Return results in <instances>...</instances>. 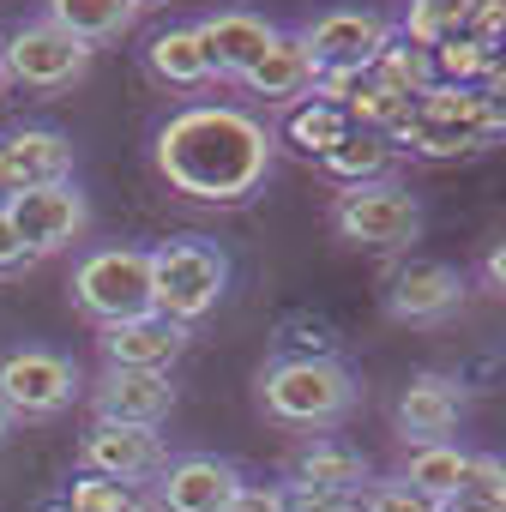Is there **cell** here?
Listing matches in <instances>:
<instances>
[{"mask_svg":"<svg viewBox=\"0 0 506 512\" xmlns=\"http://www.w3.org/2000/svg\"><path fill=\"white\" fill-rule=\"evenodd\" d=\"M332 229L356 247H380V253H398L422 235V205L410 187L398 181H362V187H344L332 199Z\"/></svg>","mask_w":506,"mask_h":512,"instance_id":"cell-6","label":"cell"},{"mask_svg":"<svg viewBox=\"0 0 506 512\" xmlns=\"http://www.w3.org/2000/svg\"><path fill=\"white\" fill-rule=\"evenodd\" d=\"M235 85H241L247 97H266V103H296V97L314 91V61H308V49H302L296 31H278V43L253 61Z\"/></svg>","mask_w":506,"mask_h":512,"instance_id":"cell-19","label":"cell"},{"mask_svg":"<svg viewBox=\"0 0 506 512\" xmlns=\"http://www.w3.org/2000/svg\"><path fill=\"white\" fill-rule=\"evenodd\" d=\"M91 73V43L55 31L49 19L19 25L0 43V85H25V91H67Z\"/></svg>","mask_w":506,"mask_h":512,"instance_id":"cell-7","label":"cell"},{"mask_svg":"<svg viewBox=\"0 0 506 512\" xmlns=\"http://www.w3.org/2000/svg\"><path fill=\"white\" fill-rule=\"evenodd\" d=\"M260 404L284 428H338L356 410V380L332 356H290L260 374Z\"/></svg>","mask_w":506,"mask_h":512,"instance_id":"cell-3","label":"cell"},{"mask_svg":"<svg viewBox=\"0 0 506 512\" xmlns=\"http://www.w3.org/2000/svg\"><path fill=\"white\" fill-rule=\"evenodd\" d=\"M169 464V446L157 428H115V422H91V434L79 440V470L85 476H109V482H145Z\"/></svg>","mask_w":506,"mask_h":512,"instance_id":"cell-12","label":"cell"},{"mask_svg":"<svg viewBox=\"0 0 506 512\" xmlns=\"http://www.w3.org/2000/svg\"><path fill=\"white\" fill-rule=\"evenodd\" d=\"M368 73L380 79V85H392L398 97H422L428 85H434V73H428V49H416V43H404L398 31H392V43L368 61Z\"/></svg>","mask_w":506,"mask_h":512,"instance_id":"cell-25","label":"cell"},{"mask_svg":"<svg viewBox=\"0 0 506 512\" xmlns=\"http://www.w3.org/2000/svg\"><path fill=\"white\" fill-rule=\"evenodd\" d=\"M356 506L362 512H440L428 494H416L410 482H368L362 494H356Z\"/></svg>","mask_w":506,"mask_h":512,"instance_id":"cell-29","label":"cell"},{"mask_svg":"<svg viewBox=\"0 0 506 512\" xmlns=\"http://www.w3.org/2000/svg\"><path fill=\"white\" fill-rule=\"evenodd\" d=\"M7 223L13 235L25 241V260H49V253L73 247L91 223V205L73 181H55V187H31L7 205Z\"/></svg>","mask_w":506,"mask_h":512,"instance_id":"cell-10","label":"cell"},{"mask_svg":"<svg viewBox=\"0 0 506 512\" xmlns=\"http://www.w3.org/2000/svg\"><path fill=\"white\" fill-rule=\"evenodd\" d=\"M302 49L314 61V79H338V73H362L386 43H392V25L368 7H332L320 19H308L302 31Z\"/></svg>","mask_w":506,"mask_h":512,"instance_id":"cell-9","label":"cell"},{"mask_svg":"<svg viewBox=\"0 0 506 512\" xmlns=\"http://www.w3.org/2000/svg\"><path fill=\"white\" fill-rule=\"evenodd\" d=\"M157 506L163 512H223L247 482L229 458H211V452H187V458H169L157 470Z\"/></svg>","mask_w":506,"mask_h":512,"instance_id":"cell-13","label":"cell"},{"mask_svg":"<svg viewBox=\"0 0 506 512\" xmlns=\"http://www.w3.org/2000/svg\"><path fill=\"white\" fill-rule=\"evenodd\" d=\"M73 302L97 326H121L151 314V260L145 247H97L73 272Z\"/></svg>","mask_w":506,"mask_h":512,"instance_id":"cell-5","label":"cell"},{"mask_svg":"<svg viewBox=\"0 0 506 512\" xmlns=\"http://www.w3.org/2000/svg\"><path fill=\"white\" fill-rule=\"evenodd\" d=\"M139 7L145 0H49V25L55 31H67V37H79V43H115L121 31H133V19H139Z\"/></svg>","mask_w":506,"mask_h":512,"instance_id":"cell-20","label":"cell"},{"mask_svg":"<svg viewBox=\"0 0 506 512\" xmlns=\"http://www.w3.org/2000/svg\"><path fill=\"white\" fill-rule=\"evenodd\" d=\"M428 73H434V85H488L494 79V49H482L470 37H452V43L428 49Z\"/></svg>","mask_w":506,"mask_h":512,"instance_id":"cell-26","label":"cell"},{"mask_svg":"<svg viewBox=\"0 0 506 512\" xmlns=\"http://www.w3.org/2000/svg\"><path fill=\"white\" fill-rule=\"evenodd\" d=\"M464 494L506 506V464H500L494 452H470V470H464Z\"/></svg>","mask_w":506,"mask_h":512,"instance_id":"cell-30","label":"cell"},{"mask_svg":"<svg viewBox=\"0 0 506 512\" xmlns=\"http://www.w3.org/2000/svg\"><path fill=\"white\" fill-rule=\"evenodd\" d=\"M458 308H464V278L452 266L416 260V266H398L392 284H386V314L398 326H440Z\"/></svg>","mask_w":506,"mask_h":512,"instance_id":"cell-15","label":"cell"},{"mask_svg":"<svg viewBox=\"0 0 506 512\" xmlns=\"http://www.w3.org/2000/svg\"><path fill=\"white\" fill-rule=\"evenodd\" d=\"M386 139H398L416 157L488 151L500 139V103H494L488 85H428Z\"/></svg>","mask_w":506,"mask_h":512,"instance_id":"cell-2","label":"cell"},{"mask_svg":"<svg viewBox=\"0 0 506 512\" xmlns=\"http://www.w3.org/2000/svg\"><path fill=\"white\" fill-rule=\"evenodd\" d=\"M7 434H13V416H7V404H0V446H7Z\"/></svg>","mask_w":506,"mask_h":512,"instance_id":"cell-36","label":"cell"},{"mask_svg":"<svg viewBox=\"0 0 506 512\" xmlns=\"http://www.w3.org/2000/svg\"><path fill=\"white\" fill-rule=\"evenodd\" d=\"M157 175L205 205H241L272 175V133L247 109L229 103H193L157 127Z\"/></svg>","mask_w":506,"mask_h":512,"instance_id":"cell-1","label":"cell"},{"mask_svg":"<svg viewBox=\"0 0 506 512\" xmlns=\"http://www.w3.org/2000/svg\"><path fill=\"white\" fill-rule=\"evenodd\" d=\"M19 266H31V260H25V241L13 235L7 211H0V272H19Z\"/></svg>","mask_w":506,"mask_h":512,"instance_id":"cell-33","label":"cell"},{"mask_svg":"<svg viewBox=\"0 0 506 512\" xmlns=\"http://www.w3.org/2000/svg\"><path fill=\"white\" fill-rule=\"evenodd\" d=\"M223 512H284V488H241Z\"/></svg>","mask_w":506,"mask_h":512,"instance_id":"cell-32","label":"cell"},{"mask_svg":"<svg viewBox=\"0 0 506 512\" xmlns=\"http://www.w3.org/2000/svg\"><path fill=\"white\" fill-rule=\"evenodd\" d=\"M187 350V326L163 320V314H139L121 326H103V362L109 368H145V374H169Z\"/></svg>","mask_w":506,"mask_h":512,"instance_id":"cell-17","label":"cell"},{"mask_svg":"<svg viewBox=\"0 0 506 512\" xmlns=\"http://www.w3.org/2000/svg\"><path fill=\"white\" fill-rule=\"evenodd\" d=\"M440 512H506V506H494V500H476V494H452V500H440Z\"/></svg>","mask_w":506,"mask_h":512,"instance_id":"cell-35","label":"cell"},{"mask_svg":"<svg viewBox=\"0 0 506 512\" xmlns=\"http://www.w3.org/2000/svg\"><path fill=\"white\" fill-rule=\"evenodd\" d=\"M145 67H151L163 85H181V91L211 85V67H205V55H199L193 25H169V31H157L151 49H145Z\"/></svg>","mask_w":506,"mask_h":512,"instance_id":"cell-23","label":"cell"},{"mask_svg":"<svg viewBox=\"0 0 506 512\" xmlns=\"http://www.w3.org/2000/svg\"><path fill=\"white\" fill-rule=\"evenodd\" d=\"M386 157H392V145H386V133H368V127H350L320 163H326V175L332 181H344V187H362V181H380V169H386Z\"/></svg>","mask_w":506,"mask_h":512,"instance_id":"cell-24","label":"cell"},{"mask_svg":"<svg viewBox=\"0 0 506 512\" xmlns=\"http://www.w3.org/2000/svg\"><path fill=\"white\" fill-rule=\"evenodd\" d=\"M344 133H350V115H344L338 103H326V97H314V103H302V109L290 115V139H296L308 157H326Z\"/></svg>","mask_w":506,"mask_h":512,"instance_id":"cell-28","label":"cell"},{"mask_svg":"<svg viewBox=\"0 0 506 512\" xmlns=\"http://www.w3.org/2000/svg\"><path fill=\"white\" fill-rule=\"evenodd\" d=\"M458 416H464V386H458L452 374H416V380L398 392V410H392V422H398V434H404L410 446L446 440V434L458 428Z\"/></svg>","mask_w":506,"mask_h":512,"instance_id":"cell-18","label":"cell"},{"mask_svg":"<svg viewBox=\"0 0 506 512\" xmlns=\"http://www.w3.org/2000/svg\"><path fill=\"white\" fill-rule=\"evenodd\" d=\"M482 290H488V296L506 290V247H488V260H482Z\"/></svg>","mask_w":506,"mask_h":512,"instance_id":"cell-34","label":"cell"},{"mask_svg":"<svg viewBox=\"0 0 506 512\" xmlns=\"http://www.w3.org/2000/svg\"><path fill=\"white\" fill-rule=\"evenodd\" d=\"M91 410H97V422H115V428H157L175 410V386H169V374L103 368V380L91 386Z\"/></svg>","mask_w":506,"mask_h":512,"instance_id":"cell-16","label":"cell"},{"mask_svg":"<svg viewBox=\"0 0 506 512\" xmlns=\"http://www.w3.org/2000/svg\"><path fill=\"white\" fill-rule=\"evenodd\" d=\"M193 37H199V55H205V67H211V79H241L253 61L278 43V25L260 19V13H247V7H229V13L199 19Z\"/></svg>","mask_w":506,"mask_h":512,"instance_id":"cell-14","label":"cell"},{"mask_svg":"<svg viewBox=\"0 0 506 512\" xmlns=\"http://www.w3.org/2000/svg\"><path fill=\"white\" fill-rule=\"evenodd\" d=\"M61 512H157L133 482H109V476H79L61 500Z\"/></svg>","mask_w":506,"mask_h":512,"instance_id":"cell-27","label":"cell"},{"mask_svg":"<svg viewBox=\"0 0 506 512\" xmlns=\"http://www.w3.org/2000/svg\"><path fill=\"white\" fill-rule=\"evenodd\" d=\"M73 181V145L55 127H19L0 139V211L31 187H55Z\"/></svg>","mask_w":506,"mask_h":512,"instance_id":"cell-11","label":"cell"},{"mask_svg":"<svg viewBox=\"0 0 506 512\" xmlns=\"http://www.w3.org/2000/svg\"><path fill=\"white\" fill-rule=\"evenodd\" d=\"M145 260H151V314H163L175 326L205 320L229 290V253L199 235L145 247Z\"/></svg>","mask_w":506,"mask_h":512,"instance_id":"cell-4","label":"cell"},{"mask_svg":"<svg viewBox=\"0 0 506 512\" xmlns=\"http://www.w3.org/2000/svg\"><path fill=\"white\" fill-rule=\"evenodd\" d=\"M464 470H470V452L452 446V440H434V446H416V452L404 458V476H398V482H410L416 494H428V500L440 506V500H452V494L464 488Z\"/></svg>","mask_w":506,"mask_h":512,"instance_id":"cell-22","label":"cell"},{"mask_svg":"<svg viewBox=\"0 0 506 512\" xmlns=\"http://www.w3.org/2000/svg\"><path fill=\"white\" fill-rule=\"evenodd\" d=\"M290 470H296V488H326V494H362L368 488V458L344 440H314Z\"/></svg>","mask_w":506,"mask_h":512,"instance_id":"cell-21","label":"cell"},{"mask_svg":"<svg viewBox=\"0 0 506 512\" xmlns=\"http://www.w3.org/2000/svg\"><path fill=\"white\" fill-rule=\"evenodd\" d=\"M79 398V368L61 356V350H7L0 356V404L19 422H43V416H61L67 404Z\"/></svg>","mask_w":506,"mask_h":512,"instance_id":"cell-8","label":"cell"},{"mask_svg":"<svg viewBox=\"0 0 506 512\" xmlns=\"http://www.w3.org/2000/svg\"><path fill=\"white\" fill-rule=\"evenodd\" d=\"M284 512H362L356 494H326V488H284Z\"/></svg>","mask_w":506,"mask_h":512,"instance_id":"cell-31","label":"cell"}]
</instances>
